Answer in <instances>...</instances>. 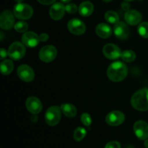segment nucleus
Segmentation results:
<instances>
[{
	"label": "nucleus",
	"instance_id": "40",
	"mask_svg": "<svg viewBox=\"0 0 148 148\" xmlns=\"http://www.w3.org/2000/svg\"><path fill=\"white\" fill-rule=\"evenodd\" d=\"M138 1H142V0H138Z\"/></svg>",
	"mask_w": 148,
	"mask_h": 148
},
{
	"label": "nucleus",
	"instance_id": "30",
	"mask_svg": "<svg viewBox=\"0 0 148 148\" xmlns=\"http://www.w3.org/2000/svg\"><path fill=\"white\" fill-rule=\"evenodd\" d=\"M7 55H8V51H7L4 49H0V59L1 60L5 59L7 56Z\"/></svg>",
	"mask_w": 148,
	"mask_h": 148
},
{
	"label": "nucleus",
	"instance_id": "25",
	"mask_svg": "<svg viewBox=\"0 0 148 148\" xmlns=\"http://www.w3.org/2000/svg\"><path fill=\"white\" fill-rule=\"evenodd\" d=\"M138 33L142 37L145 38H148V23L147 22H143L140 23L138 27Z\"/></svg>",
	"mask_w": 148,
	"mask_h": 148
},
{
	"label": "nucleus",
	"instance_id": "11",
	"mask_svg": "<svg viewBox=\"0 0 148 148\" xmlns=\"http://www.w3.org/2000/svg\"><path fill=\"white\" fill-rule=\"evenodd\" d=\"M125 120V116L122 112L119 111H111L107 114L106 121L107 124L112 127H116L122 124Z\"/></svg>",
	"mask_w": 148,
	"mask_h": 148
},
{
	"label": "nucleus",
	"instance_id": "15",
	"mask_svg": "<svg viewBox=\"0 0 148 148\" xmlns=\"http://www.w3.org/2000/svg\"><path fill=\"white\" fill-rule=\"evenodd\" d=\"M22 41L25 46L30 48L36 47L38 45L40 40V38L36 33L29 31L25 32L22 36Z\"/></svg>",
	"mask_w": 148,
	"mask_h": 148
},
{
	"label": "nucleus",
	"instance_id": "6",
	"mask_svg": "<svg viewBox=\"0 0 148 148\" xmlns=\"http://www.w3.org/2000/svg\"><path fill=\"white\" fill-rule=\"evenodd\" d=\"M57 56V50L53 46H43L39 52V58L46 63H49L54 60Z\"/></svg>",
	"mask_w": 148,
	"mask_h": 148
},
{
	"label": "nucleus",
	"instance_id": "8",
	"mask_svg": "<svg viewBox=\"0 0 148 148\" xmlns=\"http://www.w3.org/2000/svg\"><path fill=\"white\" fill-rule=\"evenodd\" d=\"M14 13L10 10H4L0 16V27L4 30H10L14 26Z\"/></svg>",
	"mask_w": 148,
	"mask_h": 148
},
{
	"label": "nucleus",
	"instance_id": "33",
	"mask_svg": "<svg viewBox=\"0 0 148 148\" xmlns=\"http://www.w3.org/2000/svg\"><path fill=\"white\" fill-rule=\"evenodd\" d=\"M121 7H122L123 10H125V11H128V10H130V5L127 1H124V2H123L122 4H121Z\"/></svg>",
	"mask_w": 148,
	"mask_h": 148
},
{
	"label": "nucleus",
	"instance_id": "10",
	"mask_svg": "<svg viewBox=\"0 0 148 148\" xmlns=\"http://www.w3.org/2000/svg\"><path fill=\"white\" fill-rule=\"evenodd\" d=\"M17 75L19 77L25 82H31L35 77V73L33 69L30 66L26 64H22L17 68Z\"/></svg>",
	"mask_w": 148,
	"mask_h": 148
},
{
	"label": "nucleus",
	"instance_id": "34",
	"mask_svg": "<svg viewBox=\"0 0 148 148\" xmlns=\"http://www.w3.org/2000/svg\"><path fill=\"white\" fill-rule=\"evenodd\" d=\"M144 145H145V147L146 148H148V139H147V140H145Z\"/></svg>",
	"mask_w": 148,
	"mask_h": 148
},
{
	"label": "nucleus",
	"instance_id": "23",
	"mask_svg": "<svg viewBox=\"0 0 148 148\" xmlns=\"http://www.w3.org/2000/svg\"><path fill=\"white\" fill-rule=\"evenodd\" d=\"M121 57L123 61L126 62H134L136 59V54L133 51L126 50L121 52Z\"/></svg>",
	"mask_w": 148,
	"mask_h": 148
},
{
	"label": "nucleus",
	"instance_id": "9",
	"mask_svg": "<svg viewBox=\"0 0 148 148\" xmlns=\"http://www.w3.org/2000/svg\"><path fill=\"white\" fill-rule=\"evenodd\" d=\"M103 53L108 59L114 60L121 57V49L115 44L108 43L103 48Z\"/></svg>",
	"mask_w": 148,
	"mask_h": 148
},
{
	"label": "nucleus",
	"instance_id": "18",
	"mask_svg": "<svg viewBox=\"0 0 148 148\" xmlns=\"http://www.w3.org/2000/svg\"><path fill=\"white\" fill-rule=\"evenodd\" d=\"M96 34L102 38H108L111 36L112 30L111 27L106 23H100L95 29Z\"/></svg>",
	"mask_w": 148,
	"mask_h": 148
},
{
	"label": "nucleus",
	"instance_id": "17",
	"mask_svg": "<svg viewBox=\"0 0 148 148\" xmlns=\"http://www.w3.org/2000/svg\"><path fill=\"white\" fill-rule=\"evenodd\" d=\"M124 19L127 24L130 25H136L141 23L143 16L141 13L134 10H128L124 14Z\"/></svg>",
	"mask_w": 148,
	"mask_h": 148
},
{
	"label": "nucleus",
	"instance_id": "32",
	"mask_svg": "<svg viewBox=\"0 0 148 148\" xmlns=\"http://www.w3.org/2000/svg\"><path fill=\"white\" fill-rule=\"evenodd\" d=\"M39 38H40V40L42 42H45L46 41V40H48V39H49V35L47 34V33H41V34L39 36Z\"/></svg>",
	"mask_w": 148,
	"mask_h": 148
},
{
	"label": "nucleus",
	"instance_id": "22",
	"mask_svg": "<svg viewBox=\"0 0 148 148\" xmlns=\"http://www.w3.org/2000/svg\"><path fill=\"white\" fill-rule=\"evenodd\" d=\"M105 19L107 22L111 24H116L119 22V16L116 12L108 11L105 14Z\"/></svg>",
	"mask_w": 148,
	"mask_h": 148
},
{
	"label": "nucleus",
	"instance_id": "14",
	"mask_svg": "<svg viewBox=\"0 0 148 148\" xmlns=\"http://www.w3.org/2000/svg\"><path fill=\"white\" fill-rule=\"evenodd\" d=\"M114 32L116 37L120 40H125L130 36V30L127 25L124 22H119L115 24Z\"/></svg>",
	"mask_w": 148,
	"mask_h": 148
},
{
	"label": "nucleus",
	"instance_id": "36",
	"mask_svg": "<svg viewBox=\"0 0 148 148\" xmlns=\"http://www.w3.org/2000/svg\"><path fill=\"white\" fill-rule=\"evenodd\" d=\"M14 1L17 3H22V1H23V0H14Z\"/></svg>",
	"mask_w": 148,
	"mask_h": 148
},
{
	"label": "nucleus",
	"instance_id": "13",
	"mask_svg": "<svg viewBox=\"0 0 148 148\" xmlns=\"http://www.w3.org/2000/svg\"><path fill=\"white\" fill-rule=\"evenodd\" d=\"M134 132L140 140H147L148 139V124L144 121H137L134 125Z\"/></svg>",
	"mask_w": 148,
	"mask_h": 148
},
{
	"label": "nucleus",
	"instance_id": "7",
	"mask_svg": "<svg viewBox=\"0 0 148 148\" xmlns=\"http://www.w3.org/2000/svg\"><path fill=\"white\" fill-rule=\"evenodd\" d=\"M67 28L71 33L76 36H81L85 33L86 26L82 20L79 19H72L67 24Z\"/></svg>",
	"mask_w": 148,
	"mask_h": 148
},
{
	"label": "nucleus",
	"instance_id": "35",
	"mask_svg": "<svg viewBox=\"0 0 148 148\" xmlns=\"http://www.w3.org/2000/svg\"><path fill=\"white\" fill-rule=\"evenodd\" d=\"M61 1H62L63 3H66V4H67V3H69V1H71V0H61Z\"/></svg>",
	"mask_w": 148,
	"mask_h": 148
},
{
	"label": "nucleus",
	"instance_id": "12",
	"mask_svg": "<svg viewBox=\"0 0 148 148\" xmlns=\"http://www.w3.org/2000/svg\"><path fill=\"white\" fill-rule=\"evenodd\" d=\"M26 108L32 114H38L41 111L43 106L40 100L36 97H29L25 102Z\"/></svg>",
	"mask_w": 148,
	"mask_h": 148
},
{
	"label": "nucleus",
	"instance_id": "28",
	"mask_svg": "<svg viewBox=\"0 0 148 148\" xmlns=\"http://www.w3.org/2000/svg\"><path fill=\"white\" fill-rule=\"evenodd\" d=\"M76 4H68L65 6V10H66V12H67L69 14H75V13L77 12V11L78 10Z\"/></svg>",
	"mask_w": 148,
	"mask_h": 148
},
{
	"label": "nucleus",
	"instance_id": "24",
	"mask_svg": "<svg viewBox=\"0 0 148 148\" xmlns=\"http://www.w3.org/2000/svg\"><path fill=\"white\" fill-rule=\"evenodd\" d=\"M87 134V131L83 127H78L74 132L73 138L75 141L79 142L83 140Z\"/></svg>",
	"mask_w": 148,
	"mask_h": 148
},
{
	"label": "nucleus",
	"instance_id": "38",
	"mask_svg": "<svg viewBox=\"0 0 148 148\" xmlns=\"http://www.w3.org/2000/svg\"><path fill=\"white\" fill-rule=\"evenodd\" d=\"M126 148H134V147H131V146H128V147H127Z\"/></svg>",
	"mask_w": 148,
	"mask_h": 148
},
{
	"label": "nucleus",
	"instance_id": "19",
	"mask_svg": "<svg viewBox=\"0 0 148 148\" xmlns=\"http://www.w3.org/2000/svg\"><path fill=\"white\" fill-rule=\"evenodd\" d=\"M78 10L82 17H89L93 12V4L90 1H84L81 3Z\"/></svg>",
	"mask_w": 148,
	"mask_h": 148
},
{
	"label": "nucleus",
	"instance_id": "29",
	"mask_svg": "<svg viewBox=\"0 0 148 148\" xmlns=\"http://www.w3.org/2000/svg\"><path fill=\"white\" fill-rule=\"evenodd\" d=\"M105 148H121V145L117 141H112L107 143Z\"/></svg>",
	"mask_w": 148,
	"mask_h": 148
},
{
	"label": "nucleus",
	"instance_id": "31",
	"mask_svg": "<svg viewBox=\"0 0 148 148\" xmlns=\"http://www.w3.org/2000/svg\"><path fill=\"white\" fill-rule=\"evenodd\" d=\"M39 3L44 5H49V4H51L56 1V0H37Z\"/></svg>",
	"mask_w": 148,
	"mask_h": 148
},
{
	"label": "nucleus",
	"instance_id": "21",
	"mask_svg": "<svg viewBox=\"0 0 148 148\" xmlns=\"http://www.w3.org/2000/svg\"><path fill=\"white\" fill-rule=\"evenodd\" d=\"M14 69V64L11 60L6 59L1 63V72L2 75H8Z\"/></svg>",
	"mask_w": 148,
	"mask_h": 148
},
{
	"label": "nucleus",
	"instance_id": "20",
	"mask_svg": "<svg viewBox=\"0 0 148 148\" xmlns=\"http://www.w3.org/2000/svg\"><path fill=\"white\" fill-rule=\"evenodd\" d=\"M62 112L68 118H73L77 115V108L70 103H64L61 106Z\"/></svg>",
	"mask_w": 148,
	"mask_h": 148
},
{
	"label": "nucleus",
	"instance_id": "26",
	"mask_svg": "<svg viewBox=\"0 0 148 148\" xmlns=\"http://www.w3.org/2000/svg\"><path fill=\"white\" fill-rule=\"evenodd\" d=\"M14 29L19 33H25L28 29V25L25 21H19L14 25Z\"/></svg>",
	"mask_w": 148,
	"mask_h": 148
},
{
	"label": "nucleus",
	"instance_id": "1",
	"mask_svg": "<svg viewBox=\"0 0 148 148\" xmlns=\"http://www.w3.org/2000/svg\"><path fill=\"white\" fill-rule=\"evenodd\" d=\"M128 74L127 65L121 62H113L107 70V75L113 82H120L126 78Z\"/></svg>",
	"mask_w": 148,
	"mask_h": 148
},
{
	"label": "nucleus",
	"instance_id": "16",
	"mask_svg": "<svg viewBox=\"0 0 148 148\" xmlns=\"http://www.w3.org/2000/svg\"><path fill=\"white\" fill-rule=\"evenodd\" d=\"M65 11H66L65 6H64L62 3L57 2L53 4L51 7L49 14H50L51 18L54 20H59L64 17Z\"/></svg>",
	"mask_w": 148,
	"mask_h": 148
},
{
	"label": "nucleus",
	"instance_id": "4",
	"mask_svg": "<svg viewBox=\"0 0 148 148\" xmlns=\"http://www.w3.org/2000/svg\"><path fill=\"white\" fill-rule=\"evenodd\" d=\"M14 16L20 20L30 19L33 14V10L31 6L24 3H17L13 11Z\"/></svg>",
	"mask_w": 148,
	"mask_h": 148
},
{
	"label": "nucleus",
	"instance_id": "37",
	"mask_svg": "<svg viewBox=\"0 0 148 148\" xmlns=\"http://www.w3.org/2000/svg\"><path fill=\"white\" fill-rule=\"evenodd\" d=\"M103 1H106V2H109V1H113V0H103Z\"/></svg>",
	"mask_w": 148,
	"mask_h": 148
},
{
	"label": "nucleus",
	"instance_id": "27",
	"mask_svg": "<svg viewBox=\"0 0 148 148\" xmlns=\"http://www.w3.org/2000/svg\"><path fill=\"white\" fill-rule=\"evenodd\" d=\"M81 121L86 127H89L92 124V118L88 113H84L81 116Z\"/></svg>",
	"mask_w": 148,
	"mask_h": 148
},
{
	"label": "nucleus",
	"instance_id": "39",
	"mask_svg": "<svg viewBox=\"0 0 148 148\" xmlns=\"http://www.w3.org/2000/svg\"><path fill=\"white\" fill-rule=\"evenodd\" d=\"M124 1H133V0H124Z\"/></svg>",
	"mask_w": 148,
	"mask_h": 148
},
{
	"label": "nucleus",
	"instance_id": "5",
	"mask_svg": "<svg viewBox=\"0 0 148 148\" xmlns=\"http://www.w3.org/2000/svg\"><path fill=\"white\" fill-rule=\"evenodd\" d=\"M8 56L13 60H20L24 57L26 49L25 45L20 42H14L8 49Z\"/></svg>",
	"mask_w": 148,
	"mask_h": 148
},
{
	"label": "nucleus",
	"instance_id": "3",
	"mask_svg": "<svg viewBox=\"0 0 148 148\" xmlns=\"http://www.w3.org/2000/svg\"><path fill=\"white\" fill-rule=\"evenodd\" d=\"M62 117V110L59 106H51L45 114V121L49 126H56L59 124Z\"/></svg>",
	"mask_w": 148,
	"mask_h": 148
},
{
	"label": "nucleus",
	"instance_id": "2",
	"mask_svg": "<svg viewBox=\"0 0 148 148\" xmlns=\"http://www.w3.org/2000/svg\"><path fill=\"white\" fill-rule=\"evenodd\" d=\"M131 104L137 111H145L148 110V88H143L132 95Z\"/></svg>",
	"mask_w": 148,
	"mask_h": 148
}]
</instances>
